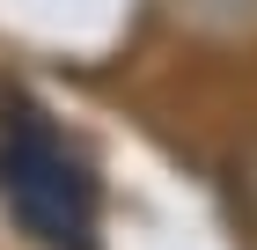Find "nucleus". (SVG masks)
Returning <instances> with one entry per match:
<instances>
[{
	"mask_svg": "<svg viewBox=\"0 0 257 250\" xmlns=\"http://www.w3.org/2000/svg\"><path fill=\"white\" fill-rule=\"evenodd\" d=\"M0 192L37 243L52 250L96 243V177L30 103H0Z\"/></svg>",
	"mask_w": 257,
	"mask_h": 250,
	"instance_id": "f257e3e1",
	"label": "nucleus"
},
{
	"mask_svg": "<svg viewBox=\"0 0 257 250\" xmlns=\"http://www.w3.org/2000/svg\"><path fill=\"white\" fill-rule=\"evenodd\" d=\"M198 15H213V22H242V15H257V0H191Z\"/></svg>",
	"mask_w": 257,
	"mask_h": 250,
	"instance_id": "f03ea898",
	"label": "nucleus"
},
{
	"mask_svg": "<svg viewBox=\"0 0 257 250\" xmlns=\"http://www.w3.org/2000/svg\"><path fill=\"white\" fill-rule=\"evenodd\" d=\"M242 192H250V206H257V147L242 154Z\"/></svg>",
	"mask_w": 257,
	"mask_h": 250,
	"instance_id": "7ed1b4c3",
	"label": "nucleus"
}]
</instances>
